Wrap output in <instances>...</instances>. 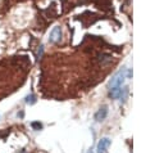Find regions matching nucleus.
<instances>
[{
    "label": "nucleus",
    "mask_w": 164,
    "mask_h": 153,
    "mask_svg": "<svg viewBox=\"0 0 164 153\" xmlns=\"http://www.w3.org/2000/svg\"><path fill=\"white\" fill-rule=\"evenodd\" d=\"M131 76H132V71L128 70V68H122L121 71H118L113 77L112 80L109 81V89L110 87H118V86H122L126 81V79H131Z\"/></svg>",
    "instance_id": "1"
},
{
    "label": "nucleus",
    "mask_w": 164,
    "mask_h": 153,
    "mask_svg": "<svg viewBox=\"0 0 164 153\" xmlns=\"http://www.w3.org/2000/svg\"><path fill=\"white\" fill-rule=\"evenodd\" d=\"M62 39V28L60 27H54L50 31V36H49V42L55 44L58 41H60Z\"/></svg>",
    "instance_id": "2"
},
{
    "label": "nucleus",
    "mask_w": 164,
    "mask_h": 153,
    "mask_svg": "<svg viewBox=\"0 0 164 153\" xmlns=\"http://www.w3.org/2000/svg\"><path fill=\"white\" fill-rule=\"evenodd\" d=\"M110 139L109 138H103L100 141H99V144H97V152L99 153H105L106 149L109 148V146H110Z\"/></svg>",
    "instance_id": "3"
},
{
    "label": "nucleus",
    "mask_w": 164,
    "mask_h": 153,
    "mask_svg": "<svg viewBox=\"0 0 164 153\" xmlns=\"http://www.w3.org/2000/svg\"><path fill=\"white\" fill-rule=\"evenodd\" d=\"M106 116H108V107L103 106L99 111L95 113V120H96V121H103V120L106 118Z\"/></svg>",
    "instance_id": "4"
},
{
    "label": "nucleus",
    "mask_w": 164,
    "mask_h": 153,
    "mask_svg": "<svg viewBox=\"0 0 164 153\" xmlns=\"http://www.w3.org/2000/svg\"><path fill=\"white\" fill-rule=\"evenodd\" d=\"M25 102H26L27 104H35V103H36V96H35L34 94H30V95L26 96Z\"/></svg>",
    "instance_id": "5"
},
{
    "label": "nucleus",
    "mask_w": 164,
    "mask_h": 153,
    "mask_svg": "<svg viewBox=\"0 0 164 153\" xmlns=\"http://www.w3.org/2000/svg\"><path fill=\"white\" fill-rule=\"evenodd\" d=\"M31 126H32V129H35V130H41L42 129V124L41 122H32Z\"/></svg>",
    "instance_id": "6"
},
{
    "label": "nucleus",
    "mask_w": 164,
    "mask_h": 153,
    "mask_svg": "<svg viewBox=\"0 0 164 153\" xmlns=\"http://www.w3.org/2000/svg\"><path fill=\"white\" fill-rule=\"evenodd\" d=\"M42 53H44V47L41 45V47H40V49H39V53H37V58H39V59L42 57Z\"/></svg>",
    "instance_id": "7"
},
{
    "label": "nucleus",
    "mask_w": 164,
    "mask_h": 153,
    "mask_svg": "<svg viewBox=\"0 0 164 153\" xmlns=\"http://www.w3.org/2000/svg\"><path fill=\"white\" fill-rule=\"evenodd\" d=\"M19 153H27V152H26V151H25V149H23V151H21V152H19Z\"/></svg>",
    "instance_id": "8"
},
{
    "label": "nucleus",
    "mask_w": 164,
    "mask_h": 153,
    "mask_svg": "<svg viewBox=\"0 0 164 153\" xmlns=\"http://www.w3.org/2000/svg\"><path fill=\"white\" fill-rule=\"evenodd\" d=\"M89 153H94V152H92V151H90V152H89Z\"/></svg>",
    "instance_id": "9"
}]
</instances>
